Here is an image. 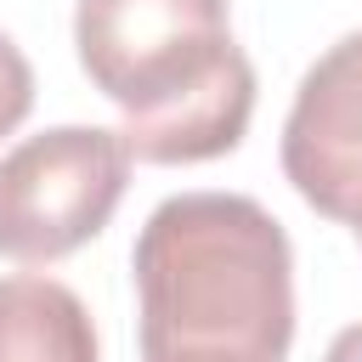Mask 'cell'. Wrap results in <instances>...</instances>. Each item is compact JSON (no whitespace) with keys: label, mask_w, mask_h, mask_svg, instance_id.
Instances as JSON below:
<instances>
[{"label":"cell","mask_w":362,"mask_h":362,"mask_svg":"<svg viewBox=\"0 0 362 362\" xmlns=\"http://www.w3.org/2000/svg\"><path fill=\"white\" fill-rule=\"evenodd\" d=\"M74 45L141 164H204L243 141L255 68L226 0H79Z\"/></svg>","instance_id":"2"},{"label":"cell","mask_w":362,"mask_h":362,"mask_svg":"<svg viewBox=\"0 0 362 362\" xmlns=\"http://www.w3.org/2000/svg\"><path fill=\"white\" fill-rule=\"evenodd\" d=\"M322 362H362V322L339 328V334H334V345L322 351Z\"/></svg>","instance_id":"7"},{"label":"cell","mask_w":362,"mask_h":362,"mask_svg":"<svg viewBox=\"0 0 362 362\" xmlns=\"http://www.w3.org/2000/svg\"><path fill=\"white\" fill-rule=\"evenodd\" d=\"M283 175L317 215L362 221V28L305 68L283 119Z\"/></svg>","instance_id":"4"},{"label":"cell","mask_w":362,"mask_h":362,"mask_svg":"<svg viewBox=\"0 0 362 362\" xmlns=\"http://www.w3.org/2000/svg\"><path fill=\"white\" fill-rule=\"evenodd\" d=\"M130 277L141 362H283L294 345V249L243 192L164 198Z\"/></svg>","instance_id":"1"},{"label":"cell","mask_w":362,"mask_h":362,"mask_svg":"<svg viewBox=\"0 0 362 362\" xmlns=\"http://www.w3.org/2000/svg\"><path fill=\"white\" fill-rule=\"evenodd\" d=\"M0 362H96V328L68 283L0 277Z\"/></svg>","instance_id":"5"},{"label":"cell","mask_w":362,"mask_h":362,"mask_svg":"<svg viewBox=\"0 0 362 362\" xmlns=\"http://www.w3.org/2000/svg\"><path fill=\"white\" fill-rule=\"evenodd\" d=\"M356 238H362V221H356Z\"/></svg>","instance_id":"8"},{"label":"cell","mask_w":362,"mask_h":362,"mask_svg":"<svg viewBox=\"0 0 362 362\" xmlns=\"http://www.w3.org/2000/svg\"><path fill=\"white\" fill-rule=\"evenodd\" d=\"M34 107V68L11 34H0V136H11Z\"/></svg>","instance_id":"6"},{"label":"cell","mask_w":362,"mask_h":362,"mask_svg":"<svg viewBox=\"0 0 362 362\" xmlns=\"http://www.w3.org/2000/svg\"><path fill=\"white\" fill-rule=\"evenodd\" d=\"M130 147L102 124H57L0 158V255L51 266L90 243L130 181Z\"/></svg>","instance_id":"3"}]
</instances>
